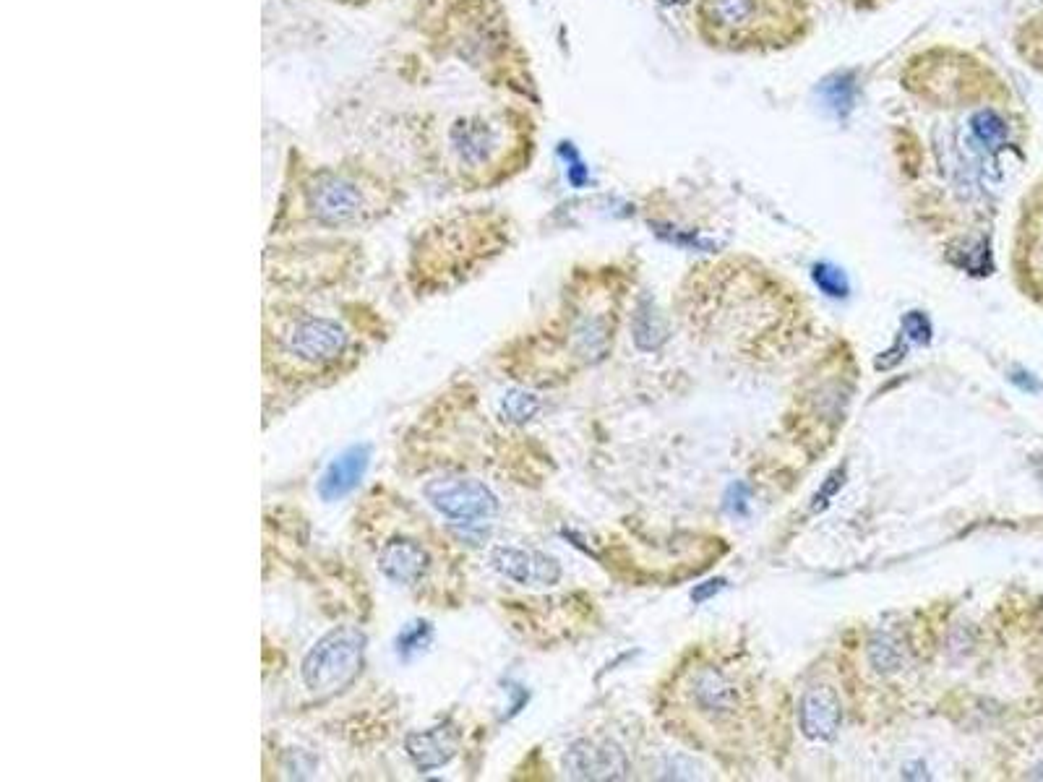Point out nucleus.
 I'll return each mask as SVG.
<instances>
[{
    "instance_id": "obj_1",
    "label": "nucleus",
    "mask_w": 1043,
    "mask_h": 782,
    "mask_svg": "<svg viewBox=\"0 0 1043 782\" xmlns=\"http://www.w3.org/2000/svg\"><path fill=\"white\" fill-rule=\"evenodd\" d=\"M699 21L712 45L754 50L793 40L801 14L796 0H699Z\"/></svg>"
},
{
    "instance_id": "obj_2",
    "label": "nucleus",
    "mask_w": 1043,
    "mask_h": 782,
    "mask_svg": "<svg viewBox=\"0 0 1043 782\" xmlns=\"http://www.w3.org/2000/svg\"><path fill=\"white\" fill-rule=\"evenodd\" d=\"M366 634L358 626H339L313 644L303 660V683L313 694L347 689L363 668Z\"/></svg>"
},
{
    "instance_id": "obj_3",
    "label": "nucleus",
    "mask_w": 1043,
    "mask_h": 782,
    "mask_svg": "<svg viewBox=\"0 0 1043 782\" xmlns=\"http://www.w3.org/2000/svg\"><path fill=\"white\" fill-rule=\"evenodd\" d=\"M423 496L433 509L457 524H491L499 514V498L485 483L465 475H439L428 480Z\"/></svg>"
},
{
    "instance_id": "obj_4",
    "label": "nucleus",
    "mask_w": 1043,
    "mask_h": 782,
    "mask_svg": "<svg viewBox=\"0 0 1043 782\" xmlns=\"http://www.w3.org/2000/svg\"><path fill=\"white\" fill-rule=\"evenodd\" d=\"M285 355L311 368L337 363L347 352V332L332 319L321 316H300L287 324L280 334Z\"/></svg>"
},
{
    "instance_id": "obj_5",
    "label": "nucleus",
    "mask_w": 1043,
    "mask_h": 782,
    "mask_svg": "<svg viewBox=\"0 0 1043 782\" xmlns=\"http://www.w3.org/2000/svg\"><path fill=\"white\" fill-rule=\"evenodd\" d=\"M564 769L572 780H624L629 777V759L618 743L579 738L566 749Z\"/></svg>"
},
{
    "instance_id": "obj_6",
    "label": "nucleus",
    "mask_w": 1043,
    "mask_h": 782,
    "mask_svg": "<svg viewBox=\"0 0 1043 782\" xmlns=\"http://www.w3.org/2000/svg\"><path fill=\"white\" fill-rule=\"evenodd\" d=\"M308 204H311L313 217L324 225H350L366 214L363 191L355 186L353 180L339 178V175H321L313 180L311 191H308Z\"/></svg>"
},
{
    "instance_id": "obj_7",
    "label": "nucleus",
    "mask_w": 1043,
    "mask_h": 782,
    "mask_svg": "<svg viewBox=\"0 0 1043 782\" xmlns=\"http://www.w3.org/2000/svg\"><path fill=\"white\" fill-rule=\"evenodd\" d=\"M376 564L389 582L399 584V587H418L428 577L433 558L426 545L415 537L394 535L386 543H381L379 553H376Z\"/></svg>"
},
{
    "instance_id": "obj_8",
    "label": "nucleus",
    "mask_w": 1043,
    "mask_h": 782,
    "mask_svg": "<svg viewBox=\"0 0 1043 782\" xmlns=\"http://www.w3.org/2000/svg\"><path fill=\"white\" fill-rule=\"evenodd\" d=\"M491 566L501 577L517 584H530V587H551L561 579V566L556 558L540 551H527V548H512V545L493 548Z\"/></svg>"
},
{
    "instance_id": "obj_9",
    "label": "nucleus",
    "mask_w": 1043,
    "mask_h": 782,
    "mask_svg": "<svg viewBox=\"0 0 1043 782\" xmlns=\"http://www.w3.org/2000/svg\"><path fill=\"white\" fill-rule=\"evenodd\" d=\"M798 720H801V733L809 741H832L843 723L840 696L830 686H814L801 696Z\"/></svg>"
},
{
    "instance_id": "obj_10",
    "label": "nucleus",
    "mask_w": 1043,
    "mask_h": 782,
    "mask_svg": "<svg viewBox=\"0 0 1043 782\" xmlns=\"http://www.w3.org/2000/svg\"><path fill=\"white\" fill-rule=\"evenodd\" d=\"M368 462H371V449L368 446H353L345 454H339L321 475L319 496L324 501H339L342 496H347L363 480Z\"/></svg>"
},
{
    "instance_id": "obj_11",
    "label": "nucleus",
    "mask_w": 1043,
    "mask_h": 782,
    "mask_svg": "<svg viewBox=\"0 0 1043 782\" xmlns=\"http://www.w3.org/2000/svg\"><path fill=\"white\" fill-rule=\"evenodd\" d=\"M407 754L420 772H433L457 754V733L449 725L412 733L407 738Z\"/></svg>"
},
{
    "instance_id": "obj_12",
    "label": "nucleus",
    "mask_w": 1043,
    "mask_h": 782,
    "mask_svg": "<svg viewBox=\"0 0 1043 782\" xmlns=\"http://www.w3.org/2000/svg\"><path fill=\"white\" fill-rule=\"evenodd\" d=\"M1020 269L1028 277L1030 287L1043 295V201L1025 214L1020 235Z\"/></svg>"
},
{
    "instance_id": "obj_13",
    "label": "nucleus",
    "mask_w": 1043,
    "mask_h": 782,
    "mask_svg": "<svg viewBox=\"0 0 1043 782\" xmlns=\"http://www.w3.org/2000/svg\"><path fill=\"white\" fill-rule=\"evenodd\" d=\"M694 702L699 704V710L715 717L731 715L736 707V689L720 670L705 668L694 678Z\"/></svg>"
},
{
    "instance_id": "obj_14",
    "label": "nucleus",
    "mask_w": 1043,
    "mask_h": 782,
    "mask_svg": "<svg viewBox=\"0 0 1043 782\" xmlns=\"http://www.w3.org/2000/svg\"><path fill=\"white\" fill-rule=\"evenodd\" d=\"M632 334H634V345L642 352H655L668 342V326H665L663 316H660L652 303H639L637 313H634L632 321Z\"/></svg>"
},
{
    "instance_id": "obj_15",
    "label": "nucleus",
    "mask_w": 1043,
    "mask_h": 782,
    "mask_svg": "<svg viewBox=\"0 0 1043 782\" xmlns=\"http://www.w3.org/2000/svg\"><path fill=\"white\" fill-rule=\"evenodd\" d=\"M538 410L540 399L535 397V394H530V391L512 389L506 391V397L501 399V412H504V418L509 420V423H527V420H532L538 415Z\"/></svg>"
},
{
    "instance_id": "obj_16",
    "label": "nucleus",
    "mask_w": 1043,
    "mask_h": 782,
    "mask_svg": "<svg viewBox=\"0 0 1043 782\" xmlns=\"http://www.w3.org/2000/svg\"><path fill=\"white\" fill-rule=\"evenodd\" d=\"M970 126H973L976 139L981 141L986 149H997V146H1002L1004 139H1007V123H1004L994 110H981L978 115H973Z\"/></svg>"
},
{
    "instance_id": "obj_17",
    "label": "nucleus",
    "mask_w": 1043,
    "mask_h": 782,
    "mask_svg": "<svg viewBox=\"0 0 1043 782\" xmlns=\"http://www.w3.org/2000/svg\"><path fill=\"white\" fill-rule=\"evenodd\" d=\"M811 277H814L819 290H822L824 295H830V298H845V295H848V279H845V274L840 272L838 266L817 264L814 266V272H811Z\"/></svg>"
},
{
    "instance_id": "obj_18",
    "label": "nucleus",
    "mask_w": 1043,
    "mask_h": 782,
    "mask_svg": "<svg viewBox=\"0 0 1043 782\" xmlns=\"http://www.w3.org/2000/svg\"><path fill=\"white\" fill-rule=\"evenodd\" d=\"M871 663L877 665V670H884V673L900 670V665H903V650H900L890 637H879L877 642L871 644Z\"/></svg>"
},
{
    "instance_id": "obj_19",
    "label": "nucleus",
    "mask_w": 1043,
    "mask_h": 782,
    "mask_svg": "<svg viewBox=\"0 0 1043 782\" xmlns=\"http://www.w3.org/2000/svg\"><path fill=\"white\" fill-rule=\"evenodd\" d=\"M843 483H845V467H838V470H832L830 478L824 480V485H822V488H819L817 496H814V506H811V509H814V511L827 509L832 498L838 496V491H840V488H843Z\"/></svg>"
},
{
    "instance_id": "obj_20",
    "label": "nucleus",
    "mask_w": 1043,
    "mask_h": 782,
    "mask_svg": "<svg viewBox=\"0 0 1043 782\" xmlns=\"http://www.w3.org/2000/svg\"><path fill=\"white\" fill-rule=\"evenodd\" d=\"M903 329L905 334L911 339H916V342H921V345H929V339H931V324L929 319H926L924 313H918V311H911L908 316L903 319Z\"/></svg>"
},
{
    "instance_id": "obj_21",
    "label": "nucleus",
    "mask_w": 1043,
    "mask_h": 782,
    "mask_svg": "<svg viewBox=\"0 0 1043 782\" xmlns=\"http://www.w3.org/2000/svg\"><path fill=\"white\" fill-rule=\"evenodd\" d=\"M725 506H728V511H733V514H746V506H749V491H746V485H733Z\"/></svg>"
},
{
    "instance_id": "obj_22",
    "label": "nucleus",
    "mask_w": 1043,
    "mask_h": 782,
    "mask_svg": "<svg viewBox=\"0 0 1043 782\" xmlns=\"http://www.w3.org/2000/svg\"><path fill=\"white\" fill-rule=\"evenodd\" d=\"M723 587H725V579H712V582L699 584L697 590L691 592V600H694V603H705V600H710L712 595H718Z\"/></svg>"
},
{
    "instance_id": "obj_23",
    "label": "nucleus",
    "mask_w": 1043,
    "mask_h": 782,
    "mask_svg": "<svg viewBox=\"0 0 1043 782\" xmlns=\"http://www.w3.org/2000/svg\"><path fill=\"white\" fill-rule=\"evenodd\" d=\"M663 6H684V3H689V0H660Z\"/></svg>"
}]
</instances>
